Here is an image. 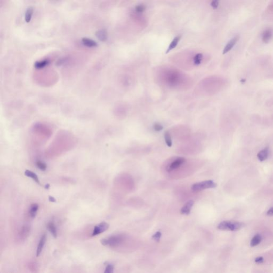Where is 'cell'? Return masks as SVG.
Masks as SVG:
<instances>
[{"mask_svg": "<svg viewBox=\"0 0 273 273\" xmlns=\"http://www.w3.org/2000/svg\"><path fill=\"white\" fill-rule=\"evenodd\" d=\"M146 9V7L144 5H138L135 7V10L138 12H143Z\"/></svg>", "mask_w": 273, "mask_h": 273, "instance_id": "cb8c5ba5", "label": "cell"}, {"mask_svg": "<svg viewBox=\"0 0 273 273\" xmlns=\"http://www.w3.org/2000/svg\"><path fill=\"white\" fill-rule=\"evenodd\" d=\"M38 208H39V206H38V204H36V203L31 204L29 210V215L31 218H34L35 217L38 211Z\"/></svg>", "mask_w": 273, "mask_h": 273, "instance_id": "8fae6325", "label": "cell"}, {"mask_svg": "<svg viewBox=\"0 0 273 273\" xmlns=\"http://www.w3.org/2000/svg\"><path fill=\"white\" fill-rule=\"evenodd\" d=\"M162 234L160 232H157L156 233L154 234L153 236V238L156 241H159L161 237Z\"/></svg>", "mask_w": 273, "mask_h": 273, "instance_id": "484cf974", "label": "cell"}, {"mask_svg": "<svg viewBox=\"0 0 273 273\" xmlns=\"http://www.w3.org/2000/svg\"><path fill=\"white\" fill-rule=\"evenodd\" d=\"M49 199L50 202H53V203H55V202H56V199L55 197H52V196H51L49 197Z\"/></svg>", "mask_w": 273, "mask_h": 273, "instance_id": "f546056e", "label": "cell"}, {"mask_svg": "<svg viewBox=\"0 0 273 273\" xmlns=\"http://www.w3.org/2000/svg\"><path fill=\"white\" fill-rule=\"evenodd\" d=\"M269 149L268 147H266L258 153L257 157L260 161H265L268 157Z\"/></svg>", "mask_w": 273, "mask_h": 273, "instance_id": "30bf717a", "label": "cell"}, {"mask_svg": "<svg viewBox=\"0 0 273 273\" xmlns=\"http://www.w3.org/2000/svg\"><path fill=\"white\" fill-rule=\"evenodd\" d=\"M36 165L38 167V168L40 169L41 171H45L47 169V166L45 163H44L43 162L41 161L36 162Z\"/></svg>", "mask_w": 273, "mask_h": 273, "instance_id": "44dd1931", "label": "cell"}, {"mask_svg": "<svg viewBox=\"0 0 273 273\" xmlns=\"http://www.w3.org/2000/svg\"><path fill=\"white\" fill-rule=\"evenodd\" d=\"M114 266L111 264H109L106 266L104 273H114Z\"/></svg>", "mask_w": 273, "mask_h": 273, "instance_id": "603a6c76", "label": "cell"}, {"mask_svg": "<svg viewBox=\"0 0 273 273\" xmlns=\"http://www.w3.org/2000/svg\"><path fill=\"white\" fill-rule=\"evenodd\" d=\"M194 204V202L193 200H190L184 205L180 210V213L184 215H188L190 214L191 210L192 209L193 206Z\"/></svg>", "mask_w": 273, "mask_h": 273, "instance_id": "8992f818", "label": "cell"}, {"mask_svg": "<svg viewBox=\"0 0 273 273\" xmlns=\"http://www.w3.org/2000/svg\"><path fill=\"white\" fill-rule=\"evenodd\" d=\"M181 38V35L177 36L176 37L174 38V40L172 41L171 43L169 45L168 49L166 50V53H169L170 51L176 48V46L178 44L179 41L180 40Z\"/></svg>", "mask_w": 273, "mask_h": 273, "instance_id": "7c38bea8", "label": "cell"}, {"mask_svg": "<svg viewBox=\"0 0 273 273\" xmlns=\"http://www.w3.org/2000/svg\"><path fill=\"white\" fill-rule=\"evenodd\" d=\"M46 235L45 234H43L42 237L41 238L40 240L38 243L37 250H36V256H40L41 253H42V251L43 250V247L45 244L46 242Z\"/></svg>", "mask_w": 273, "mask_h": 273, "instance_id": "ba28073f", "label": "cell"}, {"mask_svg": "<svg viewBox=\"0 0 273 273\" xmlns=\"http://www.w3.org/2000/svg\"><path fill=\"white\" fill-rule=\"evenodd\" d=\"M47 228H48V229L50 232V233L53 236V238H57V228H56V227L55 226V223H53V222H50L49 223H48V225H47Z\"/></svg>", "mask_w": 273, "mask_h": 273, "instance_id": "e0dca14e", "label": "cell"}, {"mask_svg": "<svg viewBox=\"0 0 273 273\" xmlns=\"http://www.w3.org/2000/svg\"><path fill=\"white\" fill-rule=\"evenodd\" d=\"M33 13V8L32 7H29L27 8L25 11V20L27 23H29L31 21L32 15Z\"/></svg>", "mask_w": 273, "mask_h": 273, "instance_id": "ac0fdd59", "label": "cell"}, {"mask_svg": "<svg viewBox=\"0 0 273 273\" xmlns=\"http://www.w3.org/2000/svg\"><path fill=\"white\" fill-rule=\"evenodd\" d=\"M82 42L84 45H86L88 47L93 48V47H96L98 45L96 41L93 40L91 38H83L82 39Z\"/></svg>", "mask_w": 273, "mask_h": 273, "instance_id": "4fadbf2b", "label": "cell"}, {"mask_svg": "<svg viewBox=\"0 0 273 273\" xmlns=\"http://www.w3.org/2000/svg\"><path fill=\"white\" fill-rule=\"evenodd\" d=\"M273 30L271 29H267L264 31L262 33V39L264 43H268L273 36Z\"/></svg>", "mask_w": 273, "mask_h": 273, "instance_id": "9c48e42d", "label": "cell"}, {"mask_svg": "<svg viewBox=\"0 0 273 273\" xmlns=\"http://www.w3.org/2000/svg\"><path fill=\"white\" fill-rule=\"evenodd\" d=\"M218 1H213L211 3V5L212 7L214 8V9H216V8L218 7Z\"/></svg>", "mask_w": 273, "mask_h": 273, "instance_id": "83f0119b", "label": "cell"}, {"mask_svg": "<svg viewBox=\"0 0 273 273\" xmlns=\"http://www.w3.org/2000/svg\"><path fill=\"white\" fill-rule=\"evenodd\" d=\"M202 58H203V56L201 53H199V54L196 55L195 57H194V64L196 65L200 64L201 62V61H202Z\"/></svg>", "mask_w": 273, "mask_h": 273, "instance_id": "7402d4cb", "label": "cell"}, {"mask_svg": "<svg viewBox=\"0 0 273 273\" xmlns=\"http://www.w3.org/2000/svg\"><path fill=\"white\" fill-rule=\"evenodd\" d=\"M255 262L256 263H258V264H261V263L264 262V258L262 257H261V256L257 257L255 259Z\"/></svg>", "mask_w": 273, "mask_h": 273, "instance_id": "4316f807", "label": "cell"}, {"mask_svg": "<svg viewBox=\"0 0 273 273\" xmlns=\"http://www.w3.org/2000/svg\"><path fill=\"white\" fill-rule=\"evenodd\" d=\"M123 237L121 235L113 236L107 239H102L100 241L102 244L104 246L116 247L121 242Z\"/></svg>", "mask_w": 273, "mask_h": 273, "instance_id": "3957f363", "label": "cell"}, {"mask_svg": "<svg viewBox=\"0 0 273 273\" xmlns=\"http://www.w3.org/2000/svg\"><path fill=\"white\" fill-rule=\"evenodd\" d=\"M261 241H262V237H261V235H259V234L254 235L250 242V245L252 247H256L261 243Z\"/></svg>", "mask_w": 273, "mask_h": 273, "instance_id": "2e32d148", "label": "cell"}, {"mask_svg": "<svg viewBox=\"0 0 273 273\" xmlns=\"http://www.w3.org/2000/svg\"><path fill=\"white\" fill-rule=\"evenodd\" d=\"M244 225V224L241 222L226 220L221 221L218 225L217 228L220 230L236 231L241 229Z\"/></svg>", "mask_w": 273, "mask_h": 273, "instance_id": "6da1fadb", "label": "cell"}, {"mask_svg": "<svg viewBox=\"0 0 273 273\" xmlns=\"http://www.w3.org/2000/svg\"><path fill=\"white\" fill-rule=\"evenodd\" d=\"M109 225L106 222H102L100 223L95 226L94 229L93 230L92 236H95L99 235L102 233H104L105 231L109 228Z\"/></svg>", "mask_w": 273, "mask_h": 273, "instance_id": "277c9868", "label": "cell"}, {"mask_svg": "<svg viewBox=\"0 0 273 273\" xmlns=\"http://www.w3.org/2000/svg\"><path fill=\"white\" fill-rule=\"evenodd\" d=\"M267 214L269 216H273V207H271V208L269 209L268 210L267 212Z\"/></svg>", "mask_w": 273, "mask_h": 273, "instance_id": "f1b7e54d", "label": "cell"}, {"mask_svg": "<svg viewBox=\"0 0 273 273\" xmlns=\"http://www.w3.org/2000/svg\"><path fill=\"white\" fill-rule=\"evenodd\" d=\"M164 139H165V143H166L167 146L169 147H171L172 144V139H171V135H170V134L168 131H165V133H164Z\"/></svg>", "mask_w": 273, "mask_h": 273, "instance_id": "ffe728a7", "label": "cell"}, {"mask_svg": "<svg viewBox=\"0 0 273 273\" xmlns=\"http://www.w3.org/2000/svg\"><path fill=\"white\" fill-rule=\"evenodd\" d=\"M238 39H239L238 36H235L234 38H233L231 40L229 41L228 42V43L226 44L225 47L223 49V55L229 52L230 50H232L233 49V47H234V45L236 44V43L238 42Z\"/></svg>", "mask_w": 273, "mask_h": 273, "instance_id": "52a82bcc", "label": "cell"}, {"mask_svg": "<svg viewBox=\"0 0 273 273\" xmlns=\"http://www.w3.org/2000/svg\"><path fill=\"white\" fill-rule=\"evenodd\" d=\"M49 187H50L49 185H48H48H46V186H45V188H46V189H48Z\"/></svg>", "mask_w": 273, "mask_h": 273, "instance_id": "4dcf8cb0", "label": "cell"}, {"mask_svg": "<svg viewBox=\"0 0 273 273\" xmlns=\"http://www.w3.org/2000/svg\"><path fill=\"white\" fill-rule=\"evenodd\" d=\"M24 174H25V175L27 176V177L32 178L33 180L35 181L36 183H38V184H40L38 176L33 171L29 170H26V171H25Z\"/></svg>", "mask_w": 273, "mask_h": 273, "instance_id": "5bb4252c", "label": "cell"}, {"mask_svg": "<svg viewBox=\"0 0 273 273\" xmlns=\"http://www.w3.org/2000/svg\"><path fill=\"white\" fill-rule=\"evenodd\" d=\"M153 128H154V129L156 131H160L162 130L163 129V126H162L161 124L158 123H155L154 125L153 126Z\"/></svg>", "mask_w": 273, "mask_h": 273, "instance_id": "d4e9b609", "label": "cell"}, {"mask_svg": "<svg viewBox=\"0 0 273 273\" xmlns=\"http://www.w3.org/2000/svg\"><path fill=\"white\" fill-rule=\"evenodd\" d=\"M49 63V60L48 59H44L41 61H38L36 62L34 64V67L36 69H41L44 67L45 66Z\"/></svg>", "mask_w": 273, "mask_h": 273, "instance_id": "d6986e66", "label": "cell"}, {"mask_svg": "<svg viewBox=\"0 0 273 273\" xmlns=\"http://www.w3.org/2000/svg\"><path fill=\"white\" fill-rule=\"evenodd\" d=\"M217 184L211 180L203 181L199 183H196L192 186L191 190L194 192H198L202 190L216 187Z\"/></svg>", "mask_w": 273, "mask_h": 273, "instance_id": "7a4b0ae2", "label": "cell"}, {"mask_svg": "<svg viewBox=\"0 0 273 273\" xmlns=\"http://www.w3.org/2000/svg\"><path fill=\"white\" fill-rule=\"evenodd\" d=\"M96 35L97 37V38L101 41L104 42V41L107 40V32L104 29L98 31L96 33Z\"/></svg>", "mask_w": 273, "mask_h": 273, "instance_id": "9a60e30c", "label": "cell"}, {"mask_svg": "<svg viewBox=\"0 0 273 273\" xmlns=\"http://www.w3.org/2000/svg\"><path fill=\"white\" fill-rule=\"evenodd\" d=\"M185 159L184 157H178L168 165L166 167V171L168 172H171L178 169L185 162Z\"/></svg>", "mask_w": 273, "mask_h": 273, "instance_id": "5b68a950", "label": "cell"}]
</instances>
